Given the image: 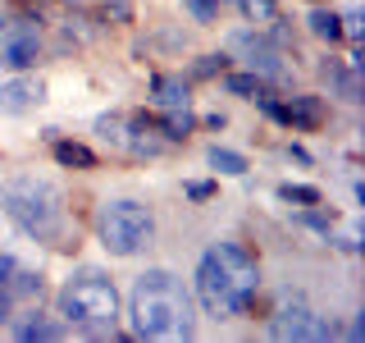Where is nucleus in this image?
I'll use <instances>...</instances> for the list:
<instances>
[{
	"instance_id": "nucleus-10",
	"label": "nucleus",
	"mask_w": 365,
	"mask_h": 343,
	"mask_svg": "<svg viewBox=\"0 0 365 343\" xmlns=\"http://www.w3.org/2000/svg\"><path fill=\"white\" fill-rule=\"evenodd\" d=\"M283 124L288 129H319L324 124V101L319 96H288V106H283Z\"/></svg>"
},
{
	"instance_id": "nucleus-12",
	"label": "nucleus",
	"mask_w": 365,
	"mask_h": 343,
	"mask_svg": "<svg viewBox=\"0 0 365 343\" xmlns=\"http://www.w3.org/2000/svg\"><path fill=\"white\" fill-rule=\"evenodd\" d=\"M324 78H329V87H334V96L338 101H347V106H361V74L351 64H324Z\"/></svg>"
},
{
	"instance_id": "nucleus-4",
	"label": "nucleus",
	"mask_w": 365,
	"mask_h": 343,
	"mask_svg": "<svg viewBox=\"0 0 365 343\" xmlns=\"http://www.w3.org/2000/svg\"><path fill=\"white\" fill-rule=\"evenodd\" d=\"M60 316L83 334H114L119 320V289L101 270H78L60 289Z\"/></svg>"
},
{
	"instance_id": "nucleus-11",
	"label": "nucleus",
	"mask_w": 365,
	"mask_h": 343,
	"mask_svg": "<svg viewBox=\"0 0 365 343\" xmlns=\"http://www.w3.org/2000/svg\"><path fill=\"white\" fill-rule=\"evenodd\" d=\"M151 101L165 110H187V78L182 74H155L151 78Z\"/></svg>"
},
{
	"instance_id": "nucleus-15",
	"label": "nucleus",
	"mask_w": 365,
	"mask_h": 343,
	"mask_svg": "<svg viewBox=\"0 0 365 343\" xmlns=\"http://www.w3.org/2000/svg\"><path fill=\"white\" fill-rule=\"evenodd\" d=\"M306 28H311V37H319V41H338L342 37V19L334 9H311V14H306Z\"/></svg>"
},
{
	"instance_id": "nucleus-19",
	"label": "nucleus",
	"mask_w": 365,
	"mask_h": 343,
	"mask_svg": "<svg viewBox=\"0 0 365 343\" xmlns=\"http://www.w3.org/2000/svg\"><path fill=\"white\" fill-rule=\"evenodd\" d=\"M96 133L106 137L110 146H123V142H128V124H123L119 114H101V119H96Z\"/></svg>"
},
{
	"instance_id": "nucleus-24",
	"label": "nucleus",
	"mask_w": 365,
	"mask_h": 343,
	"mask_svg": "<svg viewBox=\"0 0 365 343\" xmlns=\"http://www.w3.org/2000/svg\"><path fill=\"white\" fill-rule=\"evenodd\" d=\"M182 5H187L201 23H215V19H220V0H182Z\"/></svg>"
},
{
	"instance_id": "nucleus-17",
	"label": "nucleus",
	"mask_w": 365,
	"mask_h": 343,
	"mask_svg": "<svg viewBox=\"0 0 365 343\" xmlns=\"http://www.w3.org/2000/svg\"><path fill=\"white\" fill-rule=\"evenodd\" d=\"M210 169H220V174H247V156L228 151V146H210Z\"/></svg>"
},
{
	"instance_id": "nucleus-25",
	"label": "nucleus",
	"mask_w": 365,
	"mask_h": 343,
	"mask_svg": "<svg viewBox=\"0 0 365 343\" xmlns=\"http://www.w3.org/2000/svg\"><path fill=\"white\" fill-rule=\"evenodd\" d=\"M187 197H192V202H210V197H215V183H210V179L187 183Z\"/></svg>"
},
{
	"instance_id": "nucleus-29",
	"label": "nucleus",
	"mask_w": 365,
	"mask_h": 343,
	"mask_svg": "<svg viewBox=\"0 0 365 343\" xmlns=\"http://www.w3.org/2000/svg\"><path fill=\"white\" fill-rule=\"evenodd\" d=\"M306 224H311V229H324V234H329V229H334V211H311V215H306Z\"/></svg>"
},
{
	"instance_id": "nucleus-14",
	"label": "nucleus",
	"mask_w": 365,
	"mask_h": 343,
	"mask_svg": "<svg viewBox=\"0 0 365 343\" xmlns=\"http://www.w3.org/2000/svg\"><path fill=\"white\" fill-rule=\"evenodd\" d=\"M14 334L23 339V343H32V339H64V325H55V320H46L41 312H28L14 325Z\"/></svg>"
},
{
	"instance_id": "nucleus-22",
	"label": "nucleus",
	"mask_w": 365,
	"mask_h": 343,
	"mask_svg": "<svg viewBox=\"0 0 365 343\" xmlns=\"http://www.w3.org/2000/svg\"><path fill=\"white\" fill-rule=\"evenodd\" d=\"M251 23H274L279 19V0H237Z\"/></svg>"
},
{
	"instance_id": "nucleus-16",
	"label": "nucleus",
	"mask_w": 365,
	"mask_h": 343,
	"mask_svg": "<svg viewBox=\"0 0 365 343\" xmlns=\"http://www.w3.org/2000/svg\"><path fill=\"white\" fill-rule=\"evenodd\" d=\"M224 91H228V96H242V101H256L260 91H265V78H260V74H228Z\"/></svg>"
},
{
	"instance_id": "nucleus-31",
	"label": "nucleus",
	"mask_w": 365,
	"mask_h": 343,
	"mask_svg": "<svg viewBox=\"0 0 365 343\" xmlns=\"http://www.w3.org/2000/svg\"><path fill=\"white\" fill-rule=\"evenodd\" d=\"M0 32H5V19H0Z\"/></svg>"
},
{
	"instance_id": "nucleus-26",
	"label": "nucleus",
	"mask_w": 365,
	"mask_h": 343,
	"mask_svg": "<svg viewBox=\"0 0 365 343\" xmlns=\"http://www.w3.org/2000/svg\"><path fill=\"white\" fill-rule=\"evenodd\" d=\"M106 19L128 23V19H133V5H128V0H110V5H106Z\"/></svg>"
},
{
	"instance_id": "nucleus-23",
	"label": "nucleus",
	"mask_w": 365,
	"mask_h": 343,
	"mask_svg": "<svg viewBox=\"0 0 365 343\" xmlns=\"http://www.w3.org/2000/svg\"><path fill=\"white\" fill-rule=\"evenodd\" d=\"M224 64H228V55H201V60L192 64V74H197V78H215Z\"/></svg>"
},
{
	"instance_id": "nucleus-6",
	"label": "nucleus",
	"mask_w": 365,
	"mask_h": 343,
	"mask_svg": "<svg viewBox=\"0 0 365 343\" xmlns=\"http://www.w3.org/2000/svg\"><path fill=\"white\" fill-rule=\"evenodd\" d=\"M338 334V325L334 320H324V316H315L311 307H302V302H292V307H279V316H269V339H279V343H329Z\"/></svg>"
},
{
	"instance_id": "nucleus-30",
	"label": "nucleus",
	"mask_w": 365,
	"mask_h": 343,
	"mask_svg": "<svg viewBox=\"0 0 365 343\" xmlns=\"http://www.w3.org/2000/svg\"><path fill=\"white\" fill-rule=\"evenodd\" d=\"M5 320H9V293L0 289V325H5Z\"/></svg>"
},
{
	"instance_id": "nucleus-2",
	"label": "nucleus",
	"mask_w": 365,
	"mask_h": 343,
	"mask_svg": "<svg viewBox=\"0 0 365 343\" xmlns=\"http://www.w3.org/2000/svg\"><path fill=\"white\" fill-rule=\"evenodd\" d=\"M260 293V266L242 243H215L197 261V302L205 316L233 320Z\"/></svg>"
},
{
	"instance_id": "nucleus-5",
	"label": "nucleus",
	"mask_w": 365,
	"mask_h": 343,
	"mask_svg": "<svg viewBox=\"0 0 365 343\" xmlns=\"http://www.w3.org/2000/svg\"><path fill=\"white\" fill-rule=\"evenodd\" d=\"M96 238L110 257H137V252L151 247V238H155V215L133 197L106 202L101 215H96Z\"/></svg>"
},
{
	"instance_id": "nucleus-18",
	"label": "nucleus",
	"mask_w": 365,
	"mask_h": 343,
	"mask_svg": "<svg viewBox=\"0 0 365 343\" xmlns=\"http://www.w3.org/2000/svg\"><path fill=\"white\" fill-rule=\"evenodd\" d=\"M279 197L288 206H319V188H311V183H283Z\"/></svg>"
},
{
	"instance_id": "nucleus-21",
	"label": "nucleus",
	"mask_w": 365,
	"mask_h": 343,
	"mask_svg": "<svg viewBox=\"0 0 365 343\" xmlns=\"http://www.w3.org/2000/svg\"><path fill=\"white\" fill-rule=\"evenodd\" d=\"M5 293H19V297H37L41 293V274H32V270H14V279L5 284Z\"/></svg>"
},
{
	"instance_id": "nucleus-7",
	"label": "nucleus",
	"mask_w": 365,
	"mask_h": 343,
	"mask_svg": "<svg viewBox=\"0 0 365 343\" xmlns=\"http://www.w3.org/2000/svg\"><path fill=\"white\" fill-rule=\"evenodd\" d=\"M228 51L242 55L251 64V74L269 78V83H283V74H288V69H283V51L269 46L265 37H256V32H233V37H228Z\"/></svg>"
},
{
	"instance_id": "nucleus-8",
	"label": "nucleus",
	"mask_w": 365,
	"mask_h": 343,
	"mask_svg": "<svg viewBox=\"0 0 365 343\" xmlns=\"http://www.w3.org/2000/svg\"><path fill=\"white\" fill-rule=\"evenodd\" d=\"M37 55H41V32L32 23L0 32V64L5 69H28V64H37Z\"/></svg>"
},
{
	"instance_id": "nucleus-20",
	"label": "nucleus",
	"mask_w": 365,
	"mask_h": 343,
	"mask_svg": "<svg viewBox=\"0 0 365 343\" xmlns=\"http://www.w3.org/2000/svg\"><path fill=\"white\" fill-rule=\"evenodd\" d=\"M160 133H165L169 142H182V137L192 133V114H187V110H169L165 124H160Z\"/></svg>"
},
{
	"instance_id": "nucleus-13",
	"label": "nucleus",
	"mask_w": 365,
	"mask_h": 343,
	"mask_svg": "<svg viewBox=\"0 0 365 343\" xmlns=\"http://www.w3.org/2000/svg\"><path fill=\"white\" fill-rule=\"evenodd\" d=\"M51 151H55V165H64V169H96V151L83 146V142H68V137H60Z\"/></svg>"
},
{
	"instance_id": "nucleus-3",
	"label": "nucleus",
	"mask_w": 365,
	"mask_h": 343,
	"mask_svg": "<svg viewBox=\"0 0 365 343\" xmlns=\"http://www.w3.org/2000/svg\"><path fill=\"white\" fill-rule=\"evenodd\" d=\"M0 206H5V215L28 238L60 247V238H64V192L55 188L51 179H37V174L5 179V188H0Z\"/></svg>"
},
{
	"instance_id": "nucleus-28",
	"label": "nucleus",
	"mask_w": 365,
	"mask_h": 343,
	"mask_svg": "<svg viewBox=\"0 0 365 343\" xmlns=\"http://www.w3.org/2000/svg\"><path fill=\"white\" fill-rule=\"evenodd\" d=\"M342 23H347L342 32H351V37H361V23H365V14H361V9H347V14H342Z\"/></svg>"
},
{
	"instance_id": "nucleus-1",
	"label": "nucleus",
	"mask_w": 365,
	"mask_h": 343,
	"mask_svg": "<svg viewBox=\"0 0 365 343\" xmlns=\"http://www.w3.org/2000/svg\"><path fill=\"white\" fill-rule=\"evenodd\" d=\"M128 320L137 339H192L197 334V302H192L187 284L169 270H146L137 274L128 293Z\"/></svg>"
},
{
	"instance_id": "nucleus-9",
	"label": "nucleus",
	"mask_w": 365,
	"mask_h": 343,
	"mask_svg": "<svg viewBox=\"0 0 365 343\" xmlns=\"http://www.w3.org/2000/svg\"><path fill=\"white\" fill-rule=\"evenodd\" d=\"M41 101H46L41 78H9V83H0V114H23V110L41 106Z\"/></svg>"
},
{
	"instance_id": "nucleus-27",
	"label": "nucleus",
	"mask_w": 365,
	"mask_h": 343,
	"mask_svg": "<svg viewBox=\"0 0 365 343\" xmlns=\"http://www.w3.org/2000/svg\"><path fill=\"white\" fill-rule=\"evenodd\" d=\"M14 270H19V261L9 257V252H0V289H5V284L14 279Z\"/></svg>"
}]
</instances>
